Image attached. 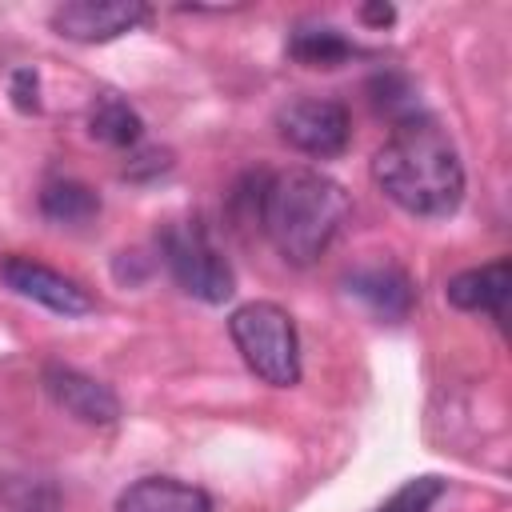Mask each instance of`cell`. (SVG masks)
Listing matches in <instances>:
<instances>
[{
	"mask_svg": "<svg viewBox=\"0 0 512 512\" xmlns=\"http://www.w3.org/2000/svg\"><path fill=\"white\" fill-rule=\"evenodd\" d=\"M256 216L272 248L288 264L308 268L332 248V240L348 224L352 200L332 176L316 168H288L260 184Z\"/></svg>",
	"mask_w": 512,
	"mask_h": 512,
	"instance_id": "7a4b0ae2",
	"label": "cell"
},
{
	"mask_svg": "<svg viewBox=\"0 0 512 512\" xmlns=\"http://www.w3.org/2000/svg\"><path fill=\"white\" fill-rule=\"evenodd\" d=\"M228 332L244 364L272 388H292L300 380V340L292 316L272 300L240 304L228 316Z\"/></svg>",
	"mask_w": 512,
	"mask_h": 512,
	"instance_id": "3957f363",
	"label": "cell"
},
{
	"mask_svg": "<svg viewBox=\"0 0 512 512\" xmlns=\"http://www.w3.org/2000/svg\"><path fill=\"white\" fill-rule=\"evenodd\" d=\"M0 280H4L16 296H24V300H32V304H44V308L56 312V316H88V312L96 308L92 292H88L80 280L56 272V268H48V264H40V260H32V256H20V252L0 256Z\"/></svg>",
	"mask_w": 512,
	"mask_h": 512,
	"instance_id": "8992f818",
	"label": "cell"
},
{
	"mask_svg": "<svg viewBox=\"0 0 512 512\" xmlns=\"http://www.w3.org/2000/svg\"><path fill=\"white\" fill-rule=\"evenodd\" d=\"M88 132H92L100 144L132 148V144H140V136H144V120H140V112H136L120 92H100V96L88 104Z\"/></svg>",
	"mask_w": 512,
	"mask_h": 512,
	"instance_id": "4fadbf2b",
	"label": "cell"
},
{
	"mask_svg": "<svg viewBox=\"0 0 512 512\" xmlns=\"http://www.w3.org/2000/svg\"><path fill=\"white\" fill-rule=\"evenodd\" d=\"M12 100H16V108H24V112H40V100H36V72L32 68H20V72H12Z\"/></svg>",
	"mask_w": 512,
	"mask_h": 512,
	"instance_id": "e0dca14e",
	"label": "cell"
},
{
	"mask_svg": "<svg viewBox=\"0 0 512 512\" xmlns=\"http://www.w3.org/2000/svg\"><path fill=\"white\" fill-rule=\"evenodd\" d=\"M508 292H512V260L508 256H496L492 264H480V268H464L444 284V296L452 308L484 312L496 320H504Z\"/></svg>",
	"mask_w": 512,
	"mask_h": 512,
	"instance_id": "9c48e42d",
	"label": "cell"
},
{
	"mask_svg": "<svg viewBox=\"0 0 512 512\" xmlns=\"http://www.w3.org/2000/svg\"><path fill=\"white\" fill-rule=\"evenodd\" d=\"M348 292L360 296L376 316L384 320H404L412 312V300H416V288L412 280L396 268V264H368V268H356L348 272Z\"/></svg>",
	"mask_w": 512,
	"mask_h": 512,
	"instance_id": "8fae6325",
	"label": "cell"
},
{
	"mask_svg": "<svg viewBox=\"0 0 512 512\" xmlns=\"http://www.w3.org/2000/svg\"><path fill=\"white\" fill-rule=\"evenodd\" d=\"M360 16H364L368 24H376V28H388V24L396 20V8H392V4H364Z\"/></svg>",
	"mask_w": 512,
	"mask_h": 512,
	"instance_id": "ac0fdd59",
	"label": "cell"
},
{
	"mask_svg": "<svg viewBox=\"0 0 512 512\" xmlns=\"http://www.w3.org/2000/svg\"><path fill=\"white\" fill-rule=\"evenodd\" d=\"M160 256L172 272V280L204 300V304H224L232 292H236V276H232V264L228 256L212 244L208 228L200 220H180V224H168L160 232Z\"/></svg>",
	"mask_w": 512,
	"mask_h": 512,
	"instance_id": "277c9868",
	"label": "cell"
},
{
	"mask_svg": "<svg viewBox=\"0 0 512 512\" xmlns=\"http://www.w3.org/2000/svg\"><path fill=\"white\" fill-rule=\"evenodd\" d=\"M8 484L16 492H4L12 512H56V488L44 480H28V476H8Z\"/></svg>",
	"mask_w": 512,
	"mask_h": 512,
	"instance_id": "2e32d148",
	"label": "cell"
},
{
	"mask_svg": "<svg viewBox=\"0 0 512 512\" xmlns=\"http://www.w3.org/2000/svg\"><path fill=\"white\" fill-rule=\"evenodd\" d=\"M116 512H212V496L176 476H140L116 496Z\"/></svg>",
	"mask_w": 512,
	"mask_h": 512,
	"instance_id": "30bf717a",
	"label": "cell"
},
{
	"mask_svg": "<svg viewBox=\"0 0 512 512\" xmlns=\"http://www.w3.org/2000/svg\"><path fill=\"white\" fill-rule=\"evenodd\" d=\"M444 496V480L436 476H416L408 480L400 492H392V500H384L376 512H432V504Z\"/></svg>",
	"mask_w": 512,
	"mask_h": 512,
	"instance_id": "9a60e30c",
	"label": "cell"
},
{
	"mask_svg": "<svg viewBox=\"0 0 512 512\" xmlns=\"http://www.w3.org/2000/svg\"><path fill=\"white\" fill-rule=\"evenodd\" d=\"M372 180L396 208L424 220H444L464 200V160L452 136L420 112L392 124L372 156Z\"/></svg>",
	"mask_w": 512,
	"mask_h": 512,
	"instance_id": "6da1fadb",
	"label": "cell"
},
{
	"mask_svg": "<svg viewBox=\"0 0 512 512\" xmlns=\"http://www.w3.org/2000/svg\"><path fill=\"white\" fill-rule=\"evenodd\" d=\"M40 212L52 224H88L100 212V196L80 180H52L40 192Z\"/></svg>",
	"mask_w": 512,
	"mask_h": 512,
	"instance_id": "5bb4252c",
	"label": "cell"
},
{
	"mask_svg": "<svg viewBox=\"0 0 512 512\" xmlns=\"http://www.w3.org/2000/svg\"><path fill=\"white\" fill-rule=\"evenodd\" d=\"M288 56L304 68H324L328 72V68H340L352 56H360V48L332 24H300L288 36Z\"/></svg>",
	"mask_w": 512,
	"mask_h": 512,
	"instance_id": "7c38bea8",
	"label": "cell"
},
{
	"mask_svg": "<svg viewBox=\"0 0 512 512\" xmlns=\"http://www.w3.org/2000/svg\"><path fill=\"white\" fill-rule=\"evenodd\" d=\"M276 132L296 152L332 160L352 140V116L336 96H292L276 108Z\"/></svg>",
	"mask_w": 512,
	"mask_h": 512,
	"instance_id": "5b68a950",
	"label": "cell"
},
{
	"mask_svg": "<svg viewBox=\"0 0 512 512\" xmlns=\"http://www.w3.org/2000/svg\"><path fill=\"white\" fill-rule=\"evenodd\" d=\"M148 16L152 12L140 0H68L52 8V32L76 44H108L124 32H136Z\"/></svg>",
	"mask_w": 512,
	"mask_h": 512,
	"instance_id": "52a82bcc",
	"label": "cell"
},
{
	"mask_svg": "<svg viewBox=\"0 0 512 512\" xmlns=\"http://www.w3.org/2000/svg\"><path fill=\"white\" fill-rule=\"evenodd\" d=\"M44 388H48V396H52L68 416H76V420H84V424L108 428V424L120 420V400L112 396V388L100 384V380H92V376H84V372H76V368L48 364V368H44Z\"/></svg>",
	"mask_w": 512,
	"mask_h": 512,
	"instance_id": "ba28073f",
	"label": "cell"
}]
</instances>
